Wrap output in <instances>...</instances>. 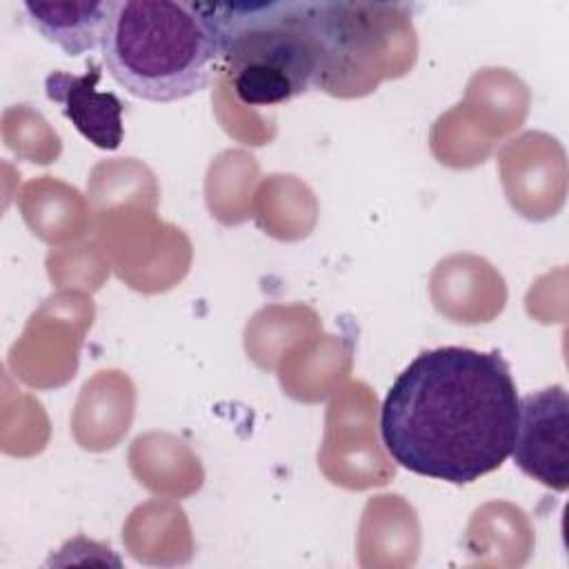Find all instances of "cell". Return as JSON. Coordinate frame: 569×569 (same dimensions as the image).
<instances>
[{
	"label": "cell",
	"mask_w": 569,
	"mask_h": 569,
	"mask_svg": "<svg viewBox=\"0 0 569 569\" xmlns=\"http://www.w3.org/2000/svg\"><path fill=\"white\" fill-rule=\"evenodd\" d=\"M518 402L498 351L427 349L391 382L380 407V438L400 467L469 485L511 456Z\"/></svg>",
	"instance_id": "obj_1"
},
{
	"label": "cell",
	"mask_w": 569,
	"mask_h": 569,
	"mask_svg": "<svg viewBox=\"0 0 569 569\" xmlns=\"http://www.w3.org/2000/svg\"><path fill=\"white\" fill-rule=\"evenodd\" d=\"M220 42V64L247 107H276L327 89L365 44L353 4L325 0L202 2Z\"/></svg>",
	"instance_id": "obj_2"
},
{
	"label": "cell",
	"mask_w": 569,
	"mask_h": 569,
	"mask_svg": "<svg viewBox=\"0 0 569 569\" xmlns=\"http://www.w3.org/2000/svg\"><path fill=\"white\" fill-rule=\"evenodd\" d=\"M100 51L111 78L151 102L198 93L220 64L218 31L202 2L118 0Z\"/></svg>",
	"instance_id": "obj_3"
},
{
	"label": "cell",
	"mask_w": 569,
	"mask_h": 569,
	"mask_svg": "<svg viewBox=\"0 0 569 569\" xmlns=\"http://www.w3.org/2000/svg\"><path fill=\"white\" fill-rule=\"evenodd\" d=\"M511 456L529 478L556 491L567 489L569 398L565 387L553 385L520 398Z\"/></svg>",
	"instance_id": "obj_4"
},
{
	"label": "cell",
	"mask_w": 569,
	"mask_h": 569,
	"mask_svg": "<svg viewBox=\"0 0 569 569\" xmlns=\"http://www.w3.org/2000/svg\"><path fill=\"white\" fill-rule=\"evenodd\" d=\"M102 71L89 62L84 73L51 71L44 78V93L60 104L76 131L102 151H116L122 142L124 104L113 91L98 89Z\"/></svg>",
	"instance_id": "obj_5"
},
{
	"label": "cell",
	"mask_w": 569,
	"mask_h": 569,
	"mask_svg": "<svg viewBox=\"0 0 569 569\" xmlns=\"http://www.w3.org/2000/svg\"><path fill=\"white\" fill-rule=\"evenodd\" d=\"M113 2H24L27 22L69 56H82L102 44Z\"/></svg>",
	"instance_id": "obj_6"
}]
</instances>
